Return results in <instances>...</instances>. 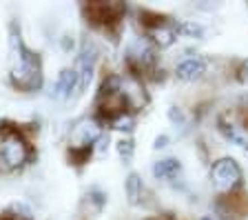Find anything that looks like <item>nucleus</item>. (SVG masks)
I'll return each instance as SVG.
<instances>
[{
  "label": "nucleus",
  "mask_w": 248,
  "mask_h": 220,
  "mask_svg": "<svg viewBox=\"0 0 248 220\" xmlns=\"http://www.w3.org/2000/svg\"><path fill=\"white\" fill-rule=\"evenodd\" d=\"M9 71L11 80L18 89L22 91H36L42 85V67L40 56L33 53L20 38V32L11 27L9 34Z\"/></svg>",
  "instance_id": "nucleus-1"
},
{
  "label": "nucleus",
  "mask_w": 248,
  "mask_h": 220,
  "mask_svg": "<svg viewBox=\"0 0 248 220\" xmlns=\"http://www.w3.org/2000/svg\"><path fill=\"white\" fill-rule=\"evenodd\" d=\"M29 158L31 149L25 136L14 127H2L0 129V163L7 169H18L27 165Z\"/></svg>",
  "instance_id": "nucleus-2"
},
{
  "label": "nucleus",
  "mask_w": 248,
  "mask_h": 220,
  "mask_svg": "<svg viewBox=\"0 0 248 220\" xmlns=\"http://www.w3.org/2000/svg\"><path fill=\"white\" fill-rule=\"evenodd\" d=\"M100 138H102V125H100L95 118H84V120H80L73 127L71 140H69L71 142V156L84 160V158L89 156V152H91L93 142H98Z\"/></svg>",
  "instance_id": "nucleus-3"
},
{
  "label": "nucleus",
  "mask_w": 248,
  "mask_h": 220,
  "mask_svg": "<svg viewBox=\"0 0 248 220\" xmlns=\"http://www.w3.org/2000/svg\"><path fill=\"white\" fill-rule=\"evenodd\" d=\"M211 178L222 194H231L232 189H237L242 185V169H239L237 160L232 158H219L211 167Z\"/></svg>",
  "instance_id": "nucleus-4"
},
{
  "label": "nucleus",
  "mask_w": 248,
  "mask_h": 220,
  "mask_svg": "<svg viewBox=\"0 0 248 220\" xmlns=\"http://www.w3.org/2000/svg\"><path fill=\"white\" fill-rule=\"evenodd\" d=\"M126 63L135 73L149 71L155 65V51L144 38H133L126 47Z\"/></svg>",
  "instance_id": "nucleus-5"
},
{
  "label": "nucleus",
  "mask_w": 248,
  "mask_h": 220,
  "mask_svg": "<svg viewBox=\"0 0 248 220\" xmlns=\"http://www.w3.org/2000/svg\"><path fill=\"white\" fill-rule=\"evenodd\" d=\"M146 32H149V36L153 38L155 45H160V47H170L177 38V25H173V22H169L166 18L153 14V22L146 25Z\"/></svg>",
  "instance_id": "nucleus-6"
},
{
  "label": "nucleus",
  "mask_w": 248,
  "mask_h": 220,
  "mask_svg": "<svg viewBox=\"0 0 248 220\" xmlns=\"http://www.w3.org/2000/svg\"><path fill=\"white\" fill-rule=\"evenodd\" d=\"M95 56H98V49L91 40L82 42V49H80V56H78V80H80V89H84L91 80L93 73V65H95Z\"/></svg>",
  "instance_id": "nucleus-7"
},
{
  "label": "nucleus",
  "mask_w": 248,
  "mask_h": 220,
  "mask_svg": "<svg viewBox=\"0 0 248 220\" xmlns=\"http://www.w3.org/2000/svg\"><path fill=\"white\" fill-rule=\"evenodd\" d=\"M124 14V5L120 2H91L87 7V16L93 18V22H115Z\"/></svg>",
  "instance_id": "nucleus-8"
},
{
  "label": "nucleus",
  "mask_w": 248,
  "mask_h": 220,
  "mask_svg": "<svg viewBox=\"0 0 248 220\" xmlns=\"http://www.w3.org/2000/svg\"><path fill=\"white\" fill-rule=\"evenodd\" d=\"M204 73H206V60L204 58H188V60L177 65L175 69V76L184 83H193V80L202 78Z\"/></svg>",
  "instance_id": "nucleus-9"
},
{
  "label": "nucleus",
  "mask_w": 248,
  "mask_h": 220,
  "mask_svg": "<svg viewBox=\"0 0 248 220\" xmlns=\"http://www.w3.org/2000/svg\"><path fill=\"white\" fill-rule=\"evenodd\" d=\"M76 87H80L78 71L76 69H62L60 76H58V80H56V87H53V96L60 98V100H64V98L71 96V91L76 89Z\"/></svg>",
  "instance_id": "nucleus-10"
},
{
  "label": "nucleus",
  "mask_w": 248,
  "mask_h": 220,
  "mask_svg": "<svg viewBox=\"0 0 248 220\" xmlns=\"http://www.w3.org/2000/svg\"><path fill=\"white\" fill-rule=\"evenodd\" d=\"M180 169H182V165H180V160H175V158H164V160H157V163L153 165L155 178H160V180L175 178L177 173H180Z\"/></svg>",
  "instance_id": "nucleus-11"
},
{
  "label": "nucleus",
  "mask_w": 248,
  "mask_h": 220,
  "mask_svg": "<svg viewBox=\"0 0 248 220\" xmlns=\"http://www.w3.org/2000/svg\"><path fill=\"white\" fill-rule=\"evenodd\" d=\"M124 191H126V198L131 204H138L142 198V180H140L138 173H129L126 180H124Z\"/></svg>",
  "instance_id": "nucleus-12"
},
{
  "label": "nucleus",
  "mask_w": 248,
  "mask_h": 220,
  "mask_svg": "<svg viewBox=\"0 0 248 220\" xmlns=\"http://www.w3.org/2000/svg\"><path fill=\"white\" fill-rule=\"evenodd\" d=\"M219 131H222V136L226 138L228 142H232V145H237V147H242V149H246V152H248V142L244 140L242 134H237V131H235V127L226 125L224 120H219Z\"/></svg>",
  "instance_id": "nucleus-13"
},
{
  "label": "nucleus",
  "mask_w": 248,
  "mask_h": 220,
  "mask_svg": "<svg viewBox=\"0 0 248 220\" xmlns=\"http://www.w3.org/2000/svg\"><path fill=\"white\" fill-rule=\"evenodd\" d=\"M177 34H184V36H188V38H204V27L193 20H186V22L177 25Z\"/></svg>",
  "instance_id": "nucleus-14"
},
{
  "label": "nucleus",
  "mask_w": 248,
  "mask_h": 220,
  "mask_svg": "<svg viewBox=\"0 0 248 220\" xmlns=\"http://www.w3.org/2000/svg\"><path fill=\"white\" fill-rule=\"evenodd\" d=\"M111 125H113V129H118V131H131L135 127V120H133V116L124 111V114L111 118Z\"/></svg>",
  "instance_id": "nucleus-15"
},
{
  "label": "nucleus",
  "mask_w": 248,
  "mask_h": 220,
  "mask_svg": "<svg viewBox=\"0 0 248 220\" xmlns=\"http://www.w3.org/2000/svg\"><path fill=\"white\" fill-rule=\"evenodd\" d=\"M133 152H135V145H133L131 138H122V140H118V153H120V158H122L124 163H131Z\"/></svg>",
  "instance_id": "nucleus-16"
},
{
  "label": "nucleus",
  "mask_w": 248,
  "mask_h": 220,
  "mask_svg": "<svg viewBox=\"0 0 248 220\" xmlns=\"http://www.w3.org/2000/svg\"><path fill=\"white\" fill-rule=\"evenodd\" d=\"M89 200H91V203H95V207L100 209V207L107 203V196H104L100 189H91V191H89Z\"/></svg>",
  "instance_id": "nucleus-17"
},
{
  "label": "nucleus",
  "mask_w": 248,
  "mask_h": 220,
  "mask_svg": "<svg viewBox=\"0 0 248 220\" xmlns=\"http://www.w3.org/2000/svg\"><path fill=\"white\" fill-rule=\"evenodd\" d=\"M169 118H170V122H175V125H180V127H184V122H186L184 114H182L177 107H170L169 109Z\"/></svg>",
  "instance_id": "nucleus-18"
},
{
  "label": "nucleus",
  "mask_w": 248,
  "mask_h": 220,
  "mask_svg": "<svg viewBox=\"0 0 248 220\" xmlns=\"http://www.w3.org/2000/svg\"><path fill=\"white\" fill-rule=\"evenodd\" d=\"M166 145H169V136H157V138H155V149H164V147Z\"/></svg>",
  "instance_id": "nucleus-19"
},
{
  "label": "nucleus",
  "mask_w": 248,
  "mask_h": 220,
  "mask_svg": "<svg viewBox=\"0 0 248 220\" xmlns=\"http://www.w3.org/2000/svg\"><path fill=\"white\" fill-rule=\"evenodd\" d=\"M239 80H244V83H248V63H244V67L239 69Z\"/></svg>",
  "instance_id": "nucleus-20"
},
{
  "label": "nucleus",
  "mask_w": 248,
  "mask_h": 220,
  "mask_svg": "<svg viewBox=\"0 0 248 220\" xmlns=\"http://www.w3.org/2000/svg\"><path fill=\"white\" fill-rule=\"evenodd\" d=\"M0 220H20V218H16V216H5V218H0Z\"/></svg>",
  "instance_id": "nucleus-21"
},
{
  "label": "nucleus",
  "mask_w": 248,
  "mask_h": 220,
  "mask_svg": "<svg viewBox=\"0 0 248 220\" xmlns=\"http://www.w3.org/2000/svg\"><path fill=\"white\" fill-rule=\"evenodd\" d=\"M202 220H215V218H213V216H204V218H202Z\"/></svg>",
  "instance_id": "nucleus-22"
}]
</instances>
